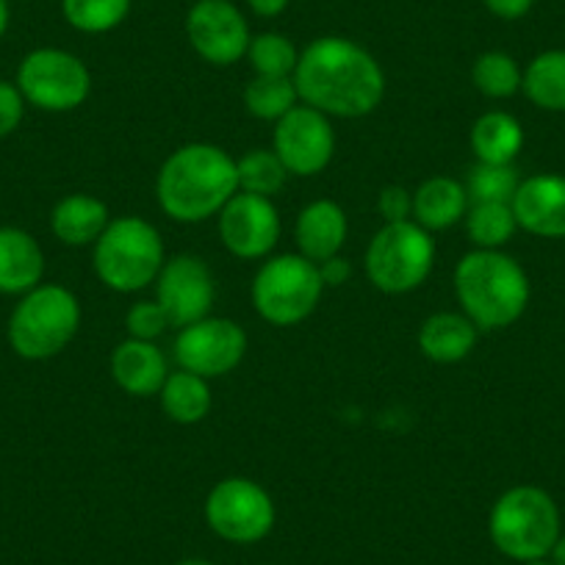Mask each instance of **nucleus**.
I'll list each match as a JSON object with an SVG mask.
<instances>
[{
  "mask_svg": "<svg viewBox=\"0 0 565 565\" xmlns=\"http://www.w3.org/2000/svg\"><path fill=\"white\" fill-rule=\"evenodd\" d=\"M300 103L339 119H358L383 103L385 75L377 58L344 36H319L295 70Z\"/></svg>",
  "mask_w": 565,
  "mask_h": 565,
  "instance_id": "f257e3e1",
  "label": "nucleus"
},
{
  "mask_svg": "<svg viewBox=\"0 0 565 565\" xmlns=\"http://www.w3.org/2000/svg\"><path fill=\"white\" fill-rule=\"evenodd\" d=\"M236 192V159L209 141L178 148L156 178L161 211L181 225L214 220Z\"/></svg>",
  "mask_w": 565,
  "mask_h": 565,
  "instance_id": "f03ea898",
  "label": "nucleus"
},
{
  "mask_svg": "<svg viewBox=\"0 0 565 565\" xmlns=\"http://www.w3.org/2000/svg\"><path fill=\"white\" fill-rule=\"evenodd\" d=\"M455 297L480 330L519 322L530 302V280L521 264L499 249H471L455 266Z\"/></svg>",
  "mask_w": 565,
  "mask_h": 565,
  "instance_id": "7ed1b4c3",
  "label": "nucleus"
},
{
  "mask_svg": "<svg viewBox=\"0 0 565 565\" xmlns=\"http://www.w3.org/2000/svg\"><path fill=\"white\" fill-rule=\"evenodd\" d=\"M488 535L499 554L515 563H535L552 554L559 532V510L537 486L508 488L493 502Z\"/></svg>",
  "mask_w": 565,
  "mask_h": 565,
  "instance_id": "20e7f679",
  "label": "nucleus"
},
{
  "mask_svg": "<svg viewBox=\"0 0 565 565\" xmlns=\"http://www.w3.org/2000/svg\"><path fill=\"white\" fill-rule=\"evenodd\" d=\"M81 328V302L58 282H40L14 306L7 339L23 361H47L70 347Z\"/></svg>",
  "mask_w": 565,
  "mask_h": 565,
  "instance_id": "39448f33",
  "label": "nucleus"
},
{
  "mask_svg": "<svg viewBox=\"0 0 565 565\" xmlns=\"http://www.w3.org/2000/svg\"><path fill=\"white\" fill-rule=\"evenodd\" d=\"M164 242L156 225L141 216H119L108 222L95 242V275L106 289L119 295L148 289L164 266Z\"/></svg>",
  "mask_w": 565,
  "mask_h": 565,
  "instance_id": "423d86ee",
  "label": "nucleus"
},
{
  "mask_svg": "<svg viewBox=\"0 0 565 565\" xmlns=\"http://www.w3.org/2000/svg\"><path fill=\"white\" fill-rule=\"evenodd\" d=\"M324 295L319 266L300 253L271 255L253 277V308L275 328H295L317 311Z\"/></svg>",
  "mask_w": 565,
  "mask_h": 565,
  "instance_id": "0eeeda50",
  "label": "nucleus"
},
{
  "mask_svg": "<svg viewBox=\"0 0 565 565\" xmlns=\"http://www.w3.org/2000/svg\"><path fill=\"white\" fill-rule=\"evenodd\" d=\"M436 266V238L413 220L388 222L369 242L363 269L383 295L416 291Z\"/></svg>",
  "mask_w": 565,
  "mask_h": 565,
  "instance_id": "6e6552de",
  "label": "nucleus"
},
{
  "mask_svg": "<svg viewBox=\"0 0 565 565\" xmlns=\"http://www.w3.org/2000/svg\"><path fill=\"white\" fill-rule=\"evenodd\" d=\"M205 524L216 537L238 546L258 543L275 530V502L249 477H225L205 497Z\"/></svg>",
  "mask_w": 565,
  "mask_h": 565,
  "instance_id": "1a4fd4ad",
  "label": "nucleus"
},
{
  "mask_svg": "<svg viewBox=\"0 0 565 565\" xmlns=\"http://www.w3.org/2000/svg\"><path fill=\"white\" fill-rule=\"evenodd\" d=\"M18 89L25 103L40 111L64 114L86 103L92 92L89 67L78 56L58 47H36L20 62Z\"/></svg>",
  "mask_w": 565,
  "mask_h": 565,
  "instance_id": "9d476101",
  "label": "nucleus"
},
{
  "mask_svg": "<svg viewBox=\"0 0 565 565\" xmlns=\"http://www.w3.org/2000/svg\"><path fill=\"white\" fill-rule=\"evenodd\" d=\"M271 150L282 161V167L289 170V175H319V172L328 170L335 153L333 122H330L328 114L300 103L275 122Z\"/></svg>",
  "mask_w": 565,
  "mask_h": 565,
  "instance_id": "9b49d317",
  "label": "nucleus"
},
{
  "mask_svg": "<svg viewBox=\"0 0 565 565\" xmlns=\"http://www.w3.org/2000/svg\"><path fill=\"white\" fill-rule=\"evenodd\" d=\"M247 355V333L233 319L205 317L181 328L175 339V361L183 372L205 380L225 377Z\"/></svg>",
  "mask_w": 565,
  "mask_h": 565,
  "instance_id": "f8f14e48",
  "label": "nucleus"
},
{
  "mask_svg": "<svg viewBox=\"0 0 565 565\" xmlns=\"http://www.w3.org/2000/svg\"><path fill=\"white\" fill-rule=\"evenodd\" d=\"M216 300V282L211 266L198 255H175L164 260L156 277V302L164 308L170 328H189L211 317Z\"/></svg>",
  "mask_w": 565,
  "mask_h": 565,
  "instance_id": "ddd939ff",
  "label": "nucleus"
},
{
  "mask_svg": "<svg viewBox=\"0 0 565 565\" xmlns=\"http://www.w3.org/2000/svg\"><path fill=\"white\" fill-rule=\"evenodd\" d=\"M186 36L203 62L231 67L247 56L249 25L231 0H198L186 14Z\"/></svg>",
  "mask_w": 565,
  "mask_h": 565,
  "instance_id": "4468645a",
  "label": "nucleus"
},
{
  "mask_svg": "<svg viewBox=\"0 0 565 565\" xmlns=\"http://www.w3.org/2000/svg\"><path fill=\"white\" fill-rule=\"evenodd\" d=\"M216 220L225 249L242 260L266 258L280 242V214L269 198L236 192Z\"/></svg>",
  "mask_w": 565,
  "mask_h": 565,
  "instance_id": "2eb2a0df",
  "label": "nucleus"
},
{
  "mask_svg": "<svg viewBox=\"0 0 565 565\" xmlns=\"http://www.w3.org/2000/svg\"><path fill=\"white\" fill-rule=\"evenodd\" d=\"M519 227L541 238H565V178L535 175L519 183L513 198Z\"/></svg>",
  "mask_w": 565,
  "mask_h": 565,
  "instance_id": "dca6fc26",
  "label": "nucleus"
},
{
  "mask_svg": "<svg viewBox=\"0 0 565 565\" xmlns=\"http://www.w3.org/2000/svg\"><path fill=\"white\" fill-rule=\"evenodd\" d=\"M111 377L128 396H153L170 377V363L156 341L125 339L111 352Z\"/></svg>",
  "mask_w": 565,
  "mask_h": 565,
  "instance_id": "f3484780",
  "label": "nucleus"
},
{
  "mask_svg": "<svg viewBox=\"0 0 565 565\" xmlns=\"http://www.w3.org/2000/svg\"><path fill=\"white\" fill-rule=\"evenodd\" d=\"M350 233V220L344 209L333 200H313L300 211L295 225V238L300 255H306L313 264L333 258L341 253Z\"/></svg>",
  "mask_w": 565,
  "mask_h": 565,
  "instance_id": "a211bd4d",
  "label": "nucleus"
},
{
  "mask_svg": "<svg viewBox=\"0 0 565 565\" xmlns=\"http://www.w3.org/2000/svg\"><path fill=\"white\" fill-rule=\"evenodd\" d=\"M45 277V253L29 231L0 227V295L23 297Z\"/></svg>",
  "mask_w": 565,
  "mask_h": 565,
  "instance_id": "6ab92c4d",
  "label": "nucleus"
},
{
  "mask_svg": "<svg viewBox=\"0 0 565 565\" xmlns=\"http://www.w3.org/2000/svg\"><path fill=\"white\" fill-rule=\"evenodd\" d=\"M480 339V328L466 313H433L418 328V350L433 363H460L471 355Z\"/></svg>",
  "mask_w": 565,
  "mask_h": 565,
  "instance_id": "aec40b11",
  "label": "nucleus"
},
{
  "mask_svg": "<svg viewBox=\"0 0 565 565\" xmlns=\"http://www.w3.org/2000/svg\"><path fill=\"white\" fill-rule=\"evenodd\" d=\"M469 205V192L458 178H427L413 194V222L430 233L449 231L460 220H466Z\"/></svg>",
  "mask_w": 565,
  "mask_h": 565,
  "instance_id": "412c9836",
  "label": "nucleus"
},
{
  "mask_svg": "<svg viewBox=\"0 0 565 565\" xmlns=\"http://www.w3.org/2000/svg\"><path fill=\"white\" fill-rule=\"evenodd\" d=\"M108 222H111L108 205L95 194H67L51 211L53 236L70 247L95 244L108 227Z\"/></svg>",
  "mask_w": 565,
  "mask_h": 565,
  "instance_id": "4be33fe9",
  "label": "nucleus"
},
{
  "mask_svg": "<svg viewBox=\"0 0 565 565\" xmlns=\"http://www.w3.org/2000/svg\"><path fill=\"white\" fill-rule=\"evenodd\" d=\"M524 148V128L508 111H486L471 125V150L482 164H513Z\"/></svg>",
  "mask_w": 565,
  "mask_h": 565,
  "instance_id": "5701e85b",
  "label": "nucleus"
},
{
  "mask_svg": "<svg viewBox=\"0 0 565 565\" xmlns=\"http://www.w3.org/2000/svg\"><path fill=\"white\" fill-rule=\"evenodd\" d=\"M161 411L175 424H200L211 413L214 394H211L209 380L192 372H170L167 383L159 391Z\"/></svg>",
  "mask_w": 565,
  "mask_h": 565,
  "instance_id": "b1692460",
  "label": "nucleus"
},
{
  "mask_svg": "<svg viewBox=\"0 0 565 565\" xmlns=\"http://www.w3.org/2000/svg\"><path fill=\"white\" fill-rule=\"evenodd\" d=\"M521 89L543 111H565V51H546L532 58Z\"/></svg>",
  "mask_w": 565,
  "mask_h": 565,
  "instance_id": "393cba45",
  "label": "nucleus"
},
{
  "mask_svg": "<svg viewBox=\"0 0 565 565\" xmlns=\"http://www.w3.org/2000/svg\"><path fill=\"white\" fill-rule=\"evenodd\" d=\"M466 233L477 249H499L513 238L515 222L510 203H475L466 211Z\"/></svg>",
  "mask_w": 565,
  "mask_h": 565,
  "instance_id": "a878e982",
  "label": "nucleus"
},
{
  "mask_svg": "<svg viewBox=\"0 0 565 565\" xmlns=\"http://www.w3.org/2000/svg\"><path fill=\"white\" fill-rule=\"evenodd\" d=\"M244 106L255 119L277 122L280 117L300 106L295 78H271V75H255L244 89Z\"/></svg>",
  "mask_w": 565,
  "mask_h": 565,
  "instance_id": "bb28decb",
  "label": "nucleus"
},
{
  "mask_svg": "<svg viewBox=\"0 0 565 565\" xmlns=\"http://www.w3.org/2000/svg\"><path fill=\"white\" fill-rule=\"evenodd\" d=\"M238 192L258 194V198H275L282 186L289 170L282 167L275 150H249L236 161Z\"/></svg>",
  "mask_w": 565,
  "mask_h": 565,
  "instance_id": "cd10ccee",
  "label": "nucleus"
},
{
  "mask_svg": "<svg viewBox=\"0 0 565 565\" xmlns=\"http://www.w3.org/2000/svg\"><path fill=\"white\" fill-rule=\"evenodd\" d=\"M521 81H524V73L519 70L515 58L502 51L482 53L471 67V84L480 95L491 97V100L513 97L521 89Z\"/></svg>",
  "mask_w": 565,
  "mask_h": 565,
  "instance_id": "c85d7f7f",
  "label": "nucleus"
},
{
  "mask_svg": "<svg viewBox=\"0 0 565 565\" xmlns=\"http://www.w3.org/2000/svg\"><path fill=\"white\" fill-rule=\"evenodd\" d=\"M130 0H62V14L81 34H106L125 23Z\"/></svg>",
  "mask_w": 565,
  "mask_h": 565,
  "instance_id": "c756f323",
  "label": "nucleus"
},
{
  "mask_svg": "<svg viewBox=\"0 0 565 565\" xmlns=\"http://www.w3.org/2000/svg\"><path fill=\"white\" fill-rule=\"evenodd\" d=\"M249 67L255 75H271V78H291L300 62V51L295 42L282 34H258L249 40L247 47Z\"/></svg>",
  "mask_w": 565,
  "mask_h": 565,
  "instance_id": "7c9ffc66",
  "label": "nucleus"
},
{
  "mask_svg": "<svg viewBox=\"0 0 565 565\" xmlns=\"http://www.w3.org/2000/svg\"><path fill=\"white\" fill-rule=\"evenodd\" d=\"M519 172L513 164H482L477 161L466 178V192H469V203H513L515 192H519Z\"/></svg>",
  "mask_w": 565,
  "mask_h": 565,
  "instance_id": "2f4dec72",
  "label": "nucleus"
},
{
  "mask_svg": "<svg viewBox=\"0 0 565 565\" xmlns=\"http://www.w3.org/2000/svg\"><path fill=\"white\" fill-rule=\"evenodd\" d=\"M125 328H128L130 339L156 341L167 328H170V319H167L164 308H161L156 300L153 302L141 300L128 311V317H125Z\"/></svg>",
  "mask_w": 565,
  "mask_h": 565,
  "instance_id": "473e14b6",
  "label": "nucleus"
},
{
  "mask_svg": "<svg viewBox=\"0 0 565 565\" xmlns=\"http://www.w3.org/2000/svg\"><path fill=\"white\" fill-rule=\"evenodd\" d=\"M25 97L12 81H0V139L12 136L25 117Z\"/></svg>",
  "mask_w": 565,
  "mask_h": 565,
  "instance_id": "72a5a7b5",
  "label": "nucleus"
},
{
  "mask_svg": "<svg viewBox=\"0 0 565 565\" xmlns=\"http://www.w3.org/2000/svg\"><path fill=\"white\" fill-rule=\"evenodd\" d=\"M377 209L380 216L385 220V225H388V222L413 220V194L407 192L405 186H385L383 192H380Z\"/></svg>",
  "mask_w": 565,
  "mask_h": 565,
  "instance_id": "f704fd0d",
  "label": "nucleus"
},
{
  "mask_svg": "<svg viewBox=\"0 0 565 565\" xmlns=\"http://www.w3.org/2000/svg\"><path fill=\"white\" fill-rule=\"evenodd\" d=\"M317 266H319V275H322L324 289H339V286H344L352 275L350 260L341 258V255H333V258L322 260V264H317Z\"/></svg>",
  "mask_w": 565,
  "mask_h": 565,
  "instance_id": "c9c22d12",
  "label": "nucleus"
},
{
  "mask_svg": "<svg viewBox=\"0 0 565 565\" xmlns=\"http://www.w3.org/2000/svg\"><path fill=\"white\" fill-rule=\"evenodd\" d=\"M488 12L499 20H521L535 0H482Z\"/></svg>",
  "mask_w": 565,
  "mask_h": 565,
  "instance_id": "e433bc0d",
  "label": "nucleus"
},
{
  "mask_svg": "<svg viewBox=\"0 0 565 565\" xmlns=\"http://www.w3.org/2000/svg\"><path fill=\"white\" fill-rule=\"evenodd\" d=\"M247 3L258 18H277L289 7V0H247Z\"/></svg>",
  "mask_w": 565,
  "mask_h": 565,
  "instance_id": "4c0bfd02",
  "label": "nucleus"
},
{
  "mask_svg": "<svg viewBox=\"0 0 565 565\" xmlns=\"http://www.w3.org/2000/svg\"><path fill=\"white\" fill-rule=\"evenodd\" d=\"M548 557H552V565H565V535L557 537V543H554V548Z\"/></svg>",
  "mask_w": 565,
  "mask_h": 565,
  "instance_id": "58836bf2",
  "label": "nucleus"
},
{
  "mask_svg": "<svg viewBox=\"0 0 565 565\" xmlns=\"http://www.w3.org/2000/svg\"><path fill=\"white\" fill-rule=\"evenodd\" d=\"M9 31V0H0V40Z\"/></svg>",
  "mask_w": 565,
  "mask_h": 565,
  "instance_id": "ea45409f",
  "label": "nucleus"
},
{
  "mask_svg": "<svg viewBox=\"0 0 565 565\" xmlns=\"http://www.w3.org/2000/svg\"><path fill=\"white\" fill-rule=\"evenodd\" d=\"M175 565H216V563H211V559H205V557H186Z\"/></svg>",
  "mask_w": 565,
  "mask_h": 565,
  "instance_id": "a19ab883",
  "label": "nucleus"
},
{
  "mask_svg": "<svg viewBox=\"0 0 565 565\" xmlns=\"http://www.w3.org/2000/svg\"><path fill=\"white\" fill-rule=\"evenodd\" d=\"M521 565H552L548 559H535V563H521Z\"/></svg>",
  "mask_w": 565,
  "mask_h": 565,
  "instance_id": "79ce46f5",
  "label": "nucleus"
}]
</instances>
